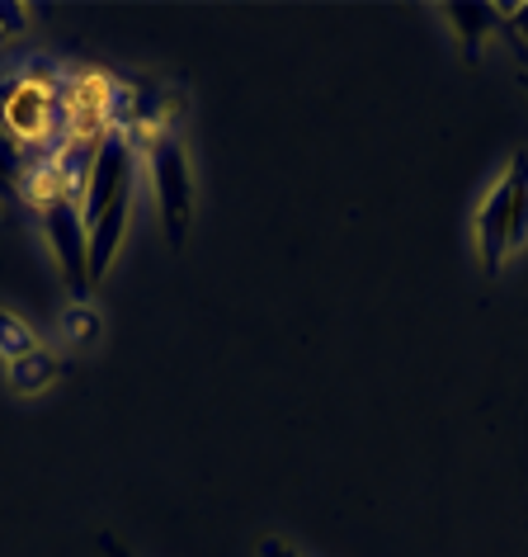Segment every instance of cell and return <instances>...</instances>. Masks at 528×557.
Returning a JSON list of instances; mask_svg holds the SVG:
<instances>
[{"label": "cell", "mask_w": 528, "mask_h": 557, "mask_svg": "<svg viewBox=\"0 0 528 557\" xmlns=\"http://www.w3.org/2000/svg\"><path fill=\"white\" fill-rule=\"evenodd\" d=\"M260 557H298L284 539H260Z\"/></svg>", "instance_id": "cell-12"}, {"label": "cell", "mask_w": 528, "mask_h": 557, "mask_svg": "<svg viewBox=\"0 0 528 557\" xmlns=\"http://www.w3.org/2000/svg\"><path fill=\"white\" fill-rule=\"evenodd\" d=\"M58 369H62L58 355L38 345V350H29L24 359H15V364H5V379H10V387H15V393L34 397V393H43V387L58 383Z\"/></svg>", "instance_id": "cell-8"}, {"label": "cell", "mask_w": 528, "mask_h": 557, "mask_svg": "<svg viewBox=\"0 0 528 557\" xmlns=\"http://www.w3.org/2000/svg\"><path fill=\"white\" fill-rule=\"evenodd\" d=\"M524 81H528V66H524Z\"/></svg>", "instance_id": "cell-15"}, {"label": "cell", "mask_w": 528, "mask_h": 557, "mask_svg": "<svg viewBox=\"0 0 528 557\" xmlns=\"http://www.w3.org/2000/svg\"><path fill=\"white\" fill-rule=\"evenodd\" d=\"M34 180V161L24 157V147L10 137L5 128H0V203L15 213V208L24 203V189H29Z\"/></svg>", "instance_id": "cell-6"}, {"label": "cell", "mask_w": 528, "mask_h": 557, "mask_svg": "<svg viewBox=\"0 0 528 557\" xmlns=\"http://www.w3.org/2000/svg\"><path fill=\"white\" fill-rule=\"evenodd\" d=\"M24 29H29V10L15 0H0V38H20Z\"/></svg>", "instance_id": "cell-11"}, {"label": "cell", "mask_w": 528, "mask_h": 557, "mask_svg": "<svg viewBox=\"0 0 528 557\" xmlns=\"http://www.w3.org/2000/svg\"><path fill=\"white\" fill-rule=\"evenodd\" d=\"M505 15L519 20V34H528V5H505Z\"/></svg>", "instance_id": "cell-13"}, {"label": "cell", "mask_w": 528, "mask_h": 557, "mask_svg": "<svg viewBox=\"0 0 528 557\" xmlns=\"http://www.w3.org/2000/svg\"><path fill=\"white\" fill-rule=\"evenodd\" d=\"M151 185H156V203L165 218V236L179 250L189 232V213H193V175H189V157L179 147V137H156L151 143Z\"/></svg>", "instance_id": "cell-3"}, {"label": "cell", "mask_w": 528, "mask_h": 557, "mask_svg": "<svg viewBox=\"0 0 528 557\" xmlns=\"http://www.w3.org/2000/svg\"><path fill=\"white\" fill-rule=\"evenodd\" d=\"M38 222H43V236L58 256V270L66 278L76 298L90 294V232H86V218H80V203L72 194H52V199L38 203Z\"/></svg>", "instance_id": "cell-2"}, {"label": "cell", "mask_w": 528, "mask_h": 557, "mask_svg": "<svg viewBox=\"0 0 528 557\" xmlns=\"http://www.w3.org/2000/svg\"><path fill=\"white\" fill-rule=\"evenodd\" d=\"M477 250H481L486 278H495L500 270H505V256H510V194H505V185H495L481 199V213H477Z\"/></svg>", "instance_id": "cell-4"}, {"label": "cell", "mask_w": 528, "mask_h": 557, "mask_svg": "<svg viewBox=\"0 0 528 557\" xmlns=\"http://www.w3.org/2000/svg\"><path fill=\"white\" fill-rule=\"evenodd\" d=\"M100 553H104V557H128V553H123L114 539H100Z\"/></svg>", "instance_id": "cell-14"}, {"label": "cell", "mask_w": 528, "mask_h": 557, "mask_svg": "<svg viewBox=\"0 0 528 557\" xmlns=\"http://www.w3.org/2000/svg\"><path fill=\"white\" fill-rule=\"evenodd\" d=\"M443 15L453 20V34L463 38V52L467 62L481 58V38H491V29L505 15V5H477V0H453V5H443Z\"/></svg>", "instance_id": "cell-5"}, {"label": "cell", "mask_w": 528, "mask_h": 557, "mask_svg": "<svg viewBox=\"0 0 528 557\" xmlns=\"http://www.w3.org/2000/svg\"><path fill=\"white\" fill-rule=\"evenodd\" d=\"M133 137L128 128H109L100 137V151H95L90 180H86V199H80V218H86L90 232V284H100L114 264V250L123 246V232H128L133 218Z\"/></svg>", "instance_id": "cell-1"}, {"label": "cell", "mask_w": 528, "mask_h": 557, "mask_svg": "<svg viewBox=\"0 0 528 557\" xmlns=\"http://www.w3.org/2000/svg\"><path fill=\"white\" fill-rule=\"evenodd\" d=\"M29 350H38L34 326H29V322H20L15 312L0 308V359H5V364H15V359H24Z\"/></svg>", "instance_id": "cell-9"}, {"label": "cell", "mask_w": 528, "mask_h": 557, "mask_svg": "<svg viewBox=\"0 0 528 557\" xmlns=\"http://www.w3.org/2000/svg\"><path fill=\"white\" fill-rule=\"evenodd\" d=\"M500 185L510 194V250H519L528 242V151H514Z\"/></svg>", "instance_id": "cell-7"}, {"label": "cell", "mask_w": 528, "mask_h": 557, "mask_svg": "<svg viewBox=\"0 0 528 557\" xmlns=\"http://www.w3.org/2000/svg\"><path fill=\"white\" fill-rule=\"evenodd\" d=\"M62 336L72 345H90L95 336H100V317H95L90 308H72L62 317Z\"/></svg>", "instance_id": "cell-10"}]
</instances>
